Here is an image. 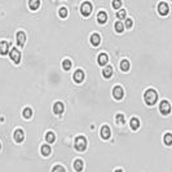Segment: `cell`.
I'll list each match as a JSON object with an SVG mask.
<instances>
[{"mask_svg": "<svg viewBox=\"0 0 172 172\" xmlns=\"http://www.w3.org/2000/svg\"><path fill=\"white\" fill-rule=\"evenodd\" d=\"M144 100H145V104L149 105V106H153L154 104L157 102L158 100V95H157V91L150 88V89H146L144 93Z\"/></svg>", "mask_w": 172, "mask_h": 172, "instance_id": "6da1fadb", "label": "cell"}, {"mask_svg": "<svg viewBox=\"0 0 172 172\" xmlns=\"http://www.w3.org/2000/svg\"><path fill=\"white\" fill-rule=\"evenodd\" d=\"M74 146L78 152H84L87 147V138L84 137V136H78V137L75 138Z\"/></svg>", "mask_w": 172, "mask_h": 172, "instance_id": "7a4b0ae2", "label": "cell"}, {"mask_svg": "<svg viewBox=\"0 0 172 172\" xmlns=\"http://www.w3.org/2000/svg\"><path fill=\"white\" fill-rule=\"evenodd\" d=\"M92 9H93V5L91 1H83L80 5V13L83 17H89L91 13H92Z\"/></svg>", "mask_w": 172, "mask_h": 172, "instance_id": "3957f363", "label": "cell"}, {"mask_svg": "<svg viewBox=\"0 0 172 172\" xmlns=\"http://www.w3.org/2000/svg\"><path fill=\"white\" fill-rule=\"evenodd\" d=\"M9 57H11L12 61H13L14 63H17V65L21 62V52L17 49V48L9 49Z\"/></svg>", "mask_w": 172, "mask_h": 172, "instance_id": "277c9868", "label": "cell"}, {"mask_svg": "<svg viewBox=\"0 0 172 172\" xmlns=\"http://www.w3.org/2000/svg\"><path fill=\"white\" fill-rule=\"evenodd\" d=\"M158 13L163 17L167 16V14L170 13V5H168L166 1H161L158 4Z\"/></svg>", "mask_w": 172, "mask_h": 172, "instance_id": "5b68a950", "label": "cell"}, {"mask_svg": "<svg viewBox=\"0 0 172 172\" xmlns=\"http://www.w3.org/2000/svg\"><path fill=\"white\" fill-rule=\"evenodd\" d=\"M159 111H161V114H163V115H168V114L171 113V105L168 101H162L161 105H159Z\"/></svg>", "mask_w": 172, "mask_h": 172, "instance_id": "8992f818", "label": "cell"}, {"mask_svg": "<svg viewBox=\"0 0 172 172\" xmlns=\"http://www.w3.org/2000/svg\"><path fill=\"white\" fill-rule=\"evenodd\" d=\"M123 96H124V89L120 86H115L113 88V97L115 100H122Z\"/></svg>", "mask_w": 172, "mask_h": 172, "instance_id": "52a82bcc", "label": "cell"}, {"mask_svg": "<svg viewBox=\"0 0 172 172\" xmlns=\"http://www.w3.org/2000/svg\"><path fill=\"white\" fill-rule=\"evenodd\" d=\"M26 32L25 31H18L16 34V40H17V44L18 47H23L26 43Z\"/></svg>", "mask_w": 172, "mask_h": 172, "instance_id": "ba28073f", "label": "cell"}, {"mask_svg": "<svg viewBox=\"0 0 172 172\" xmlns=\"http://www.w3.org/2000/svg\"><path fill=\"white\" fill-rule=\"evenodd\" d=\"M9 49H11V41H7V40H3L0 41V54L1 56H5Z\"/></svg>", "mask_w": 172, "mask_h": 172, "instance_id": "9c48e42d", "label": "cell"}, {"mask_svg": "<svg viewBox=\"0 0 172 172\" xmlns=\"http://www.w3.org/2000/svg\"><path fill=\"white\" fill-rule=\"evenodd\" d=\"M100 133H101V137L104 138V140H107V138H110L111 136V129L109 126H102L101 127V131H100Z\"/></svg>", "mask_w": 172, "mask_h": 172, "instance_id": "30bf717a", "label": "cell"}, {"mask_svg": "<svg viewBox=\"0 0 172 172\" xmlns=\"http://www.w3.org/2000/svg\"><path fill=\"white\" fill-rule=\"evenodd\" d=\"M14 140H16V143H22L23 138H25V133H23V129L18 128L14 131V135H13Z\"/></svg>", "mask_w": 172, "mask_h": 172, "instance_id": "8fae6325", "label": "cell"}, {"mask_svg": "<svg viewBox=\"0 0 172 172\" xmlns=\"http://www.w3.org/2000/svg\"><path fill=\"white\" fill-rule=\"evenodd\" d=\"M89 41L93 47H97V45L101 43V36H100V34H97V32H93L89 38Z\"/></svg>", "mask_w": 172, "mask_h": 172, "instance_id": "7c38bea8", "label": "cell"}, {"mask_svg": "<svg viewBox=\"0 0 172 172\" xmlns=\"http://www.w3.org/2000/svg\"><path fill=\"white\" fill-rule=\"evenodd\" d=\"M97 22L100 25H104V23L107 22V13L104 11H100L97 13Z\"/></svg>", "mask_w": 172, "mask_h": 172, "instance_id": "4fadbf2b", "label": "cell"}, {"mask_svg": "<svg viewBox=\"0 0 172 172\" xmlns=\"http://www.w3.org/2000/svg\"><path fill=\"white\" fill-rule=\"evenodd\" d=\"M74 80H75V83H81L84 80V71L81 69H78L74 72Z\"/></svg>", "mask_w": 172, "mask_h": 172, "instance_id": "5bb4252c", "label": "cell"}, {"mask_svg": "<svg viewBox=\"0 0 172 172\" xmlns=\"http://www.w3.org/2000/svg\"><path fill=\"white\" fill-rule=\"evenodd\" d=\"M63 104L61 101H57V102H54V105H53V113L54 114H62L63 113Z\"/></svg>", "mask_w": 172, "mask_h": 172, "instance_id": "9a60e30c", "label": "cell"}, {"mask_svg": "<svg viewBox=\"0 0 172 172\" xmlns=\"http://www.w3.org/2000/svg\"><path fill=\"white\" fill-rule=\"evenodd\" d=\"M109 61V56L106 53H100L98 54V57H97V62H98V65L100 66H105L107 63Z\"/></svg>", "mask_w": 172, "mask_h": 172, "instance_id": "2e32d148", "label": "cell"}, {"mask_svg": "<svg viewBox=\"0 0 172 172\" xmlns=\"http://www.w3.org/2000/svg\"><path fill=\"white\" fill-rule=\"evenodd\" d=\"M84 168V162L81 159H75L74 161V170L77 172H81Z\"/></svg>", "mask_w": 172, "mask_h": 172, "instance_id": "e0dca14e", "label": "cell"}, {"mask_svg": "<svg viewBox=\"0 0 172 172\" xmlns=\"http://www.w3.org/2000/svg\"><path fill=\"white\" fill-rule=\"evenodd\" d=\"M129 128L133 129V131H137L140 128V120H138V118H132L131 122H129Z\"/></svg>", "mask_w": 172, "mask_h": 172, "instance_id": "ac0fdd59", "label": "cell"}, {"mask_svg": "<svg viewBox=\"0 0 172 172\" xmlns=\"http://www.w3.org/2000/svg\"><path fill=\"white\" fill-rule=\"evenodd\" d=\"M40 152H41V155L43 157H48V155H51V153H52V149H51V146L48 144H45V145H41Z\"/></svg>", "mask_w": 172, "mask_h": 172, "instance_id": "d6986e66", "label": "cell"}, {"mask_svg": "<svg viewBox=\"0 0 172 172\" xmlns=\"http://www.w3.org/2000/svg\"><path fill=\"white\" fill-rule=\"evenodd\" d=\"M29 8L31 11H38L40 8V0H29Z\"/></svg>", "mask_w": 172, "mask_h": 172, "instance_id": "ffe728a7", "label": "cell"}, {"mask_svg": "<svg viewBox=\"0 0 172 172\" xmlns=\"http://www.w3.org/2000/svg\"><path fill=\"white\" fill-rule=\"evenodd\" d=\"M119 66H120V70L122 71H128L129 69H131V63H129L128 60H122Z\"/></svg>", "mask_w": 172, "mask_h": 172, "instance_id": "44dd1931", "label": "cell"}, {"mask_svg": "<svg viewBox=\"0 0 172 172\" xmlns=\"http://www.w3.org/2000/svg\"><path fill=\"white\" fill-rule=\"evenodd\" d=\"M102 75H104V78H111V75H113V67L111 66L104 67L102 69Z\"/></svg>", "mask_w": 172, "mask_h": 172, "instance_id": "7402d4cb", "label": "cell"}, {"mask_svg": "<svg viewBox=\"0 0 172 172\" xmlns=\"http://www.w3.org/2000/svg\"><path fill=\"white\" fill-rule=\"evenodd\" d=\"M22 115L25 119H30V118L32 117V109L31 107H25L22 111Z\"/></svg>", "mask_w": 172, "mask_h": 172, "instance_id": "603a6c76", "label": "cell"}, {"mask_svg": "<svg viewBox=\"0 0 172 172\" xmlns=\"http://www.w3.org/2000/svg\"><path fill=\"white\" fill-rule=\"evenodd\" d=\"M69 16V9L66 8V7H61L58 9V17H61V18H66Z\"/></svg>", "mask_w": 172, "mask_h": 172, "instance_id": "cb8c5ba5", "label": "cell"}, {"mask_svg": "<svg viewBox=\"0 0 172 172\" xmlns=\"http://www.w3.org/2000/svg\"><path fill=\"white\" fill-rule=\"evenodd\" d=\"M71 65H72V63H71V61L69 58H66V60H63V61H62V69L65 71H70Z\"/></svg>", "mask_w": 172, "mask_h": 172, "instance_id": "d4e9b609", "label": "cell"}, {"mask_svg": "<svg viewBox=\"0 0 172 172\" xmlns=\"http://www.w3.org/2000/svg\"><path fill=\"white\" fill-rule=\"evenodd\" d=\"M114 27H115V31L119 32V34H122V32L124 31V25H123L120 21H117L115 25H114Z\"/></svg>", "mask_w": 172, "mask_h": 172, "instance_id": "484cf974", "label": "cell"}, {"mask_svg": "<svg viewBox=\"0 0 172 172\" xmlns=\"http://www.w3.org/2000/svg\"><path fill=\"white\" fill-rule=\"evenodd\" d=\"M45 140L48 141V144H52L54 143V140H56V136H54L53 132H47V135H45Z\"/></svg>", "mask_w": 172, "mask_h": 172, "instance_id": "4316f807", "label": "cell"}, {"mask_svg": "<svg viewBox=\"0 0 172 172\" xmlns=\"http://www.w3.org/2000/svg\"><path fill=\"white\" fill-rule=\"evenodd\" d=\"M123 25H124V29H129V30H131L132 27H133V21H132V18H127L126 17V21H124V23H123Z\"/></svg>", "mask_w": 172, "mask_h": 172, "instance_id": "83f0119b", "label": "cell"}, {"mask_svg": "<svg viewBox=\"0 0 172 172\" xmlns=\"http://www.w3.org/2000/svg\"><path fill=\"white\" fill-rule=\"evenodd\" d=\"M127 16V12H126V9H120V11H118V13H117V17H118V20H124Z\"/></svg>", "mask_w": 172, "mask_h": 172, "instance_id": "f1b7e54d", "label": "cell"}, {"mask_svg": "<svg viewBox=\"0 0 172 172\" xmlns=\"http://www.w3.org/2000/svg\"><path fill=\"white\" fill-rule=\"evenodd\" d=\"M122 4H123L122 0H113V1H111V7H113L114 9H120Z\"/></svg>", "mask_w": 172, "mask_h": 172, "instance_id": "f546056e", "label": "cell"}, {"mask_svg": "<svg viewBox=\"0 0 172 172\" xmlns=\"http://www.w3.org/2000/svg\"><path fill=\"white\" fill-rule=\"evenodd\" d=\"M164 144L167 145V146H170V145H172V135L168 132V133H166L164 136Z\"/></svg>", "mask_w": 172, "mask_h": 172, "instance_id": "4dcf8cb0", "label": "cell"}, {"mask_svg": "<svg viewBox=\"0 0 172 172\" xmlns=\"http://www.w3.org/2000/svg\"><path fill=\"white\" fill-rule=\"evenodd\" d=\"M115 120H117L118 124H123V123H124V115H123V114H117Z\"/></svg>", "mask_w": 172, "mask_h": 172, "instance_id": "1f68e13d", "label": "cell"}, {"mask_svg": "<svg viewBox=\"0 0 172 172\" xmlns=\"http://www.w3.org/2000/svg\"><path fill=\"white\" fill-rule=\"evenodd\" d=\"M52 172H66V170L62 167L61 164H57V166H54V167L52 168Z\"/></svg>", "mask_w": 172, "mask_h": 172, "instance_id": "d6a6232c", "label": "cell"}, {"mask_svg": "<svg viewBox=\"0 0 172 172\" xmlns=\"http://www.w3.org/2000/svg\"><path fill=\"white\" fill-rule=\"evenodd\" d=\"M114 172H124V171H123V170H122V168H117V170H115V171H114Z\"/></svg>", "mask_w": 172, "mask_h": 172, "instance_id": "836d02e7", "label": "cell"}, {"mask_svg": "<svg viewBox=\"0 0 172 172\" xmlns=\"http://www.w3.org/2000/svg\"><path fill=\"white\" fill-rule=\"evenodd\" d=\"M0 149H1V144H0Z\"/></svg>", "mask_w": 172, "mask_h": 172, "instance_id": "e575fe53", "label": "cell"}]
</instances>
